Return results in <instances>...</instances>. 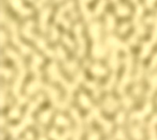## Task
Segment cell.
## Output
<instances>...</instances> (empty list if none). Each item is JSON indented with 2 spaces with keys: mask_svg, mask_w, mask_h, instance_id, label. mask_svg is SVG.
I'll use <instances>...</instances> for the list:
<instances>
[{
  "mask_svg": "<svg viewBox=\"0 0 157 140\" xmlns=\"http://www.w3.org/2000/svg\"><path fill=\"white\" fill-rule=\"evenodd\" d=\"M11 3L14 6V8L15 10H19V12L22 13V14H29L32 10L28 9V8H23V5H22V1L21 0H10Z\"/></svg>",
  "mask_w": 157,
  "mask_h": 140,
  "instance_id": "1",
  "label": "cell"
},
{
  "mask_svg": "<svg viewBox=\"0 0 157 140\" xmlns=\"http://www.w3.org/2000/svg\"><path fill=\"white\" fill-rule=\"evenodd\" d=\"M89 33L95 40H98L100 37V33H101V25L98 22L93 23L89 28Z\"/></svg>",
  "mask_w": 157,
  "mask_h": 140,
  "instance_id": "2",
  "label": "cell"
},
{
  "mask_svg": "<svg viewBox=\"0 0 157 140\" xmlns=\"http://www.w3.org/2000/svg\"><path fill=\"white\" fill-rule=\"evenodd\" d=\"M73 7V1L72 0H69V1L66 3V5L65 6H63L62 8H61L59 9V10H58V13H57V15H56V20L58 21H61V20H62L63 18H62V13L65 12V10H69V9H71Z\"/></svg>",
  "mask_w": 157,
  "mask_h": 140,
  "instance_id": "3",
  "label": "cell"
},
{
  "mask_svg": "<svg viewBox=\"0 0 157 140\" xmlns=\"http://www.w3.org/2000/svg\"><path fill=\"white\" fill-rule=\"evenodd\" d=\"M50 12H51L50 9H45L40 14V27H41L42 31L46 30V20H47L48 16H49Z\"/></svg>",
  "mask_w": 157,
  "mask_h": 140,
  "instance_id": "4",
  "label": "cell"
},
{
  "mask_svg": "<svg viewBox=\"0 0 157 140\" xmlns=\"http://www.w3.org/2000/svg\"><path fill=\"white\" fill-rule=\"evenodd\" d=\"M106 42H107V43H109L110 45H114V46H116V47L123 48V49L127 50V47L126 45H124L123 42H121L119 39H117L116 37H113V36L108 37V38L106 39Z\"/></svg>",
  "mask_w": 157,
  "mask_h": 140,
  "instance_id": "5",
  "label": "cell"
},
{
  "mask_svg": "<svg viewBox=\"0 0 157 140\" xmlns=\"http://www.w3.org/2000/svg\"><path fill=\"white\" fill-rule=\"evenodd\" d=\"M33 25H34V23L32 22V21H29L23 29V34H25V36L29 37V38H34V34H32V33H31V27Z\"/></svg>",
  "mask_w": 157,
  "mask_h": 140,
  "instance_id": "6",
  "label": "cell"
},
{
  "mask_svg": "<svg viewBox=\"0 0 157 140\" xmlns=\"http://www.w3.org/2000/svg\"><path fill=\"white\" fill-rule=\"evenodd\" d=\"M115 26V19H114V16L111 14L107 15L106 16V28L108 31H111L113 28H114Z\"/></svg>",
  "mask_w": 157,
  "mask_h": 140,
  "instance_id": "7",
  "label": "cell"
},
{
  "mask_svg": "<svg viewBox=\"0 0 157 140\" xmlns=\"http://www.w3.org/2000/svg\"><path fill=\"white\" fill-rule=\"evenodd\" d=\"M117 13L120 15H127L129 13V9L124 5H119L117 7Z\"/></svg>",
  "mask_w": 157,
  "mask_h": 140,
  "instance_id": "8",
  "label": "cell"
},
{
  "mask_svg": "<svg viewBox=\"0 0 157 140\" xmlns=\"http://www.w3.org/2000/svg\"><path fill=\"white\" fill-rule=\"evenodd\" d=\"M105 2H106V0H101V1L98 3V6L96 7V10H95V14L96 15L100 14L102 12V10H104V8H105Z\"/></svg>",
  "mask_w": 157,
  "mask_h": 140,
  "instance_id": "9",
  "label": "cell"
},
{
  "mask_svg": "<svg viewBox=\"0 0 157 140\" xmlns=\"http://www.w3.org/2000/svg\"><path fill=\"white\" fill-rule=\"evenodd\" d=\"M98 53H100V55H102L105 53V52H104V50H102V46L96 44L93 47V55H96V56H98Z\"/></svg>",
  "mask_w": 157,
  "mask_h": 140,
  "instance_id": "10",
  "label": "cell"
},
{
  "mask_svg": "<svg viewBox=\"0 0 157 140\" xmlns=\"http://www.w3.org/2000/svg\"><path fill=\"white\" fill-rule=\"evenodd\" d=\"M151 48V44L150 43H145L143 46V52H142V56H145L146 55H148L149 52V50Z\"/></svg>",
  "mask_w": 157,
  "mask_h": 140,
  "instance_id": "11",
  "label": "cell"
},
{
  "mask_svg": "<svg viewBox=\"0 0 157 140\" xmlns=\"http://www.w3.org/2000/svg\"><path fill=\"white\" fill-rule=\"evenodd\" d=\"M62 40H63L64 42H65L69 47H73V42H72L71 39H70L69 37H68V35L64 34V35L62 36Z\"/></svg>",
  "mask_w": 157,
  "mask_h": 140,
  "instance_id": "12",
  "label": "cell"
},
{
  "mask_svg": "<svg viewBox=\"0 0 157 140\" xmlns=\"http://www.w3.org/2000/svg\"><path fill=\"white\" fill-rule=\"evenodd\" d=\"M37 45H39V48H44L45 47V42H44V40H43L42 38H39L37 39Z\"/></svg>",
  "mask_w": 157,
  "mask_h": 140,
  "instance_id": "13",
  "label": "cell"
},
{
  "mask_svg": "<svg viewBox=\"0 0 157 140\" xmlns=\"http://www.w3.org/2000/svg\"><path fill=\"white\" fill-rule=\"evenodd\" d=\"M58 31H57V30H56L55 28H53V29H52V39H53V40L57 39V37H58Z\"/></svg>",
  "mask_w": 157,
  "mask_h": 140,
  "instance_id": "14",
  "label": "cell"
},
{
  "mask_svg": "<svg viewBox=\"0 0 157 140\" xmlns=\"http://www.w3.org/2000/svg\"><path fill=\"white\" fill-rule=\"evenodd\" d=\"M128 24L127 23H124V24H123L122 26H121V29H120V31L121 33H124V31H126L127 30V28H128Z\"/></svg>",
  "mask_w": 157,
  "mask_h": 140,
  "instance_id": "15",
  "label": "cell"
},
{
  "mask_svg": "<svg viewBox=\"0 0 157 140\" xmlns=\"http://www.w3.org/2000/svg\"><path fill=\"white\" fill-rule=\"evenodd\" d=\"M58 53L61 55V56H65V53H64V51H62V49L61 47H58Z\"/></svg>",
  "mask_w": 157,
  "mask_h": 140,
  "instance_id": "16",
  "label": "cell"
},
{
  "mask_svg": "<svg viewBox=\"0 0 157 140\" xmlns=\"http://www.w3.org/2000/svg\"><path fill=\"white\" fill-rule=\"evenodd\" d=\"M146 2H147V5L149 7H151L153 5V3L155 2V0H147Z\"/></svg>",
  "mask_w": 157,
  "mask_h": 140,
  "instance_id": "17",
  "label": "cell"
},
{
  "mask_svg": "<svg viewBox=\"0 0 157 140\" xmlns=\"http://www.w3.org/2000/svg\"><path fill=\"white\" fill-rule=\"evenodd\" d=\"M5 40H6V36H5L4 31H1V43L2 44L5 42Z\"/></svg>",
  "mask_w": 157,
  "mask_h": 140,
  "instance_id": "18",
  "label": "cell"
},
{
  "mask_svg": "<svg viewBox=\"0 0 157 140\" xmlns=\"http://www.w3.org/2000/svg\"><path fill=\"white\" fill-rule=\"evenodd\" d=\"M44 1H46V0H39V2L36 3V6H37V7H41L42 3L44 2Z\"/></svg>",
  "mask_w": 157,
  "mask_h": 140,
  "instance_id": "19",
  "label": "cell"
},
{
  "mask_svg": "<svg viewBox=\"0 0 157 140\" xmlns=\"http://www.w3.org/2000/svg\"><path fill=\"white\" fill-rule=\"evenodd\" d=\"M80 1H82V2H84V3H86V2H88L89 0H80Z\"/></svg>",
  "mask_w": 157,
  "mask_h": 140,
  "instance_id": "20",
  "label": "cell"
},
{
  "mask_svg": "<svg viewBox=\"0 0 157 140\" xmlns=\"http://www.w3.org/2000/svg\"><path fill=\"white\" fill-rule=\"evenodd\" d=\"M57 1H59V0H57Z\"/></svg>",
  "mask_w": 157,
  "mask_h": 140,
  "instance_id": "21",
  "label": "cell"
},
{
  "mask_svg": "<svg viewBox=\"0 0 157 140\" xmlns=\"http://www.w3.org/2000/svg\"><path fill=\"white\" fill-rule=\"evenodd\" d=\"M134 1H136V0H134Z\"/></svg>",
  "mask_w": 157,
  "mask_h": 140,
  "instance_id": "22",
  "label": "cell"
}]
</instances>
